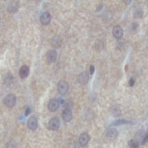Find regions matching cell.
Wrapping results in <instances>:
<instances>
[{
	"label": "cell",
	"instance_id": "obj_1",
	"mask_svg": "<svg viewBox=\"0 0 148 148\" xmlns=\"http://www.w3.org/2000/svg\"><path fill=\"white\" fill-rule=\"evenodd\" d=\"M16 97L13 94H9L5 96L4 100L5 104L9 108H12L15 106L16 103Z\"/></svg>",
	"mask_w": 148,
	"mask_h": 148
},
{
	"label": "cell",
	"instance_id": "obj_2",
	"mask_svg": "<svg viewBox=\"0 0 148 148\" xmlns=\"http://www.w3.org/2000/svg\"><path fill=\"white\" fill-rule=\"evenodd\" d=\"M68 83L64 80H61L59 82L57 86V89L60 94L64 95L67 93L68 91Z\"/></svg>",
	"mask_w": 148,
	"mask_h": 148
},
{
	"label": "cell",
	"instance_id": "obj_3",
	"mask_svg": "<svg viewBox=\"0 0 148 148\" xmlns=\"http://www.w3.org/2000/svg\"><path fill=\"white\" fill-rule=\"evenodd\" d=\"M49 128L52 131H56L59 129L60 126V121L57 117H54L50 120L49 122Z\"/></svg>",
	"mask_w": 148,
	"mask_h": 148
},
{
	"label": "cell",
	"instance_id": "obj_4",
	"mask_svg": "<svg viewBox=\"0 0 148 148\" xmlns=\"http://www.w3.org/2000/svg\"><path fill=\"white\" fill-rule=\"evenodd\" d=\"M60 103L59 100L53 99L50 100L48 105L49 110L51 112H55L59 109Z\"/></svg>",
	"mask_w": 148,
	"mask_h": 148
},
{
	"label": "cell",
	"instance_id": "obj_5",
	"mask_svg": "<svg viewBox=\"0 0 148 148\" xmlns=\"http://www.w3.org/2000/svg\"><path fill=\"white\" fill-rule=\"evenodd\" d=\"M57 58V53L55 50H50L46 54V59L49 63L55 62Z\"/></svg>",
	"mask_w": 148,
	"mask_h": 148
},
{
	"label": "cell",
	"instance_id": "obj_6",
	"mask_svg": "<svg viewBox=\"0 0 148 148\" xmlns=\"http://www.w3.org/2000/svg\"><path fill=\"white\" fill-rule=\"evenodd\" d=\"M27 126L29 129L32 130L36 129L38 127V120L35 116H31L27 122Z\"/></svg>",
	"mask_w": 148,
	"mask_h": 148
},
{
	"label": "cell",
	"instance_id": "obj_7",
	"mask_svg": "<svg viewBox=\"0 0 148 148\" xmlns=\"http://www.w3.org/2000/svg\"><path fill=\"white\" fill-rule=\"evenodd\" d=\"M41 23L44 25H47L51 21V16L49 13L45 12L42 13L40 18Z\"/></svg>",
	"mask_w": 148,
	"mask_h": 148
},
{
	"label": "cell",
	"instance_id": "obj_8",
	"mask_svg": "<svg viewBox=\"0 0 148 148\" xmlns=\"http://www.w3.org/2000/svg\"><path fill=\"white\" fill-rule=\"evenodd\" d=\"M29 72V67L27 65H23L21 67L20 71H19V75H20V77L22 79L26 78L28 76Z\"/></svg>",
	"mask_w": 148,
	"mask_h": 148
},
{
	"label": "cell",
	"instance_id": "obj_9",
	"mask_svg": "<svg viewBox=\"0 0 148 148\" xmlns=\"http://www.w3.org/2000/svg\"><path fill=\"white\" fill-rule=\"evenodd\" d=\"M72 112L69 109H66L62 112V119L66 122H68L72 120Z\"/></svg>",
	"mask_w": 148,
	"mask_h": 148
},
{
	"label": "cell",
	"instance_id": "obj_10",
	"mask_svg": "<svg viewBox=\"0 0 148 148\" xmlns=\"http://www.w3.org/2000/svg\"><path fill=\"white\" fill-rule=\"evenodd\" d=\"M78 82L81 84H85L88 83L89 80V75L88 73L86 72H84L82 73L80 75L78 76Z\"/></svg>",
	"mask_w": 148,
	"mask_h": 148
},
{
	"label": "cell",
	"instance_id": "obj_11",
	"mask_svg": "<svg viewBox=\"0 0 148 148\" xmlns=\"http://www.w3.org/2000/svg\"><path fill=\"white\" fill-rule=\"evenodd\" d=\"M90 139L89 136L87 133H84L81 134L79 138V143L81 146H84L88 143Z\"/></svg>",
	"mask_w": 148,
	"mask_h": 148
},
{
	"label": "cell",
	"instance_id": "obj_12",
	"mask_svg": "<svg viewBox=\"0 0 148 148\" xmlns=\"http://www.w3.org/2000/svg\"><path fill=\"white\" fill-rule=\"evenodd\" d=\"M118 135V131L116 128H111L107 131L106 136L110 140H114L115 139Z\"/></svg>",
	"mask_w": 148,
	"mask_h": 148
},
{
	"label": "cell",
	"instance_id": "obj_13",
	"mask_svg": "<svg viewBox=\"0 0 148 148\" xmlns=\"http://www.w3.org/2000/svg\"><path fill=\"white\" fill-rule=\"evenodd\" d=\"M123 30L121 27L116 26L114 27L113 30V34L117 38H120L123 35Z\"/></svg>",
	"mask_w": 148,
	"mask_h": 148
},
{
	"label": "cell",
	"instance_id": "obj_14",
	"mask_svg": "<svg viewBox=\"0 0 148 148\" xmlns=\"http://www.w3.org/2000/svg\"><path fill=\"white\" fill-rule=\"evenodd\" d=\"M62 43L61 39L59 36H55L52 38L51 40L52 45L55 48H58L60 47Z\"/></svg>",
	"mask_w": 148,
	"mask_h": 148
},
{
	"label": "cell",
	"instance_id": "obj_15",
	"mask_svg": "<svg viewBox=\"0 0 148 148\" xmlns=\"http://www.w3.org/2000/svg\"><path fill=\"white\" fill-rule=\"evenodd\" d=\"M128 144L131 148H139V147L138 142L133 139H131L129 141Z\"/></svg>",
	"mask_w": 148,
	"mask_h": 148
},
{
	"label": "cell",
	"instance_id": "obj_16",
	"mask_svg": "<svg viewBox=\"0 0 148 148\" xmlns=\"http://www.w3.org/2000/svg\"><path fill=\"white\" fill-rule=\"evenodd\" d=\"M17 3H12L8 6V11L10 13L14 12L17 11Z\"/></svg>",
	"mask_w": 148,
	"mask_h": 148
},
{
	"label": "cell",
	"instance_id": "obj_17",
	"mask_svg": "<svg viewBox=\"0 0 148 148\" xmlns=\"http://www.w3.org/2000/svg\"><path fill=\"white\" fill-rule=\"evenodd\" d=\"M143 10L142 8H138L136 9L134 12V15H135V17L137 18H141L143 16Z\"/></svg>",
	"mask_w": 148,
	"mask_h": 148
},
{
	"label": "cell",
	"instance_id": "obj_18",
	"mask_svg": "<svg viewBox=\"0 0 148 148\" xmlns=\"http://www.w3.org/2000/svg\"><path fill=\"white\" fill-rule=\"evenodd\" d=\"M131 123V122L124 120H120L115 122L114 123L115 126H119V125H123V124H129Z\"/></svg>",
	"mask_w": 148,
	"mask_h": 148
},
{
	"label": "cell",
	"instance_id": "obj_19",
	"mask_svg": "<svg viewBox=\"0 0 148 148\" xmlns=\"http://www.w3.org/2000/svg\"><path fill=\"white\" fill-rule=\"evenodd\" d=\"M147 142H148V129L147 130V133H145V135L144 137L142 140L141 143H142V144L144 145Z\"/></svg>",
	"mask_w": 148,
	"mask_h": 148
},
{
	"label": "cell",
	"instance_id": "obj_20",
	"mask_svg": "<svg viewBox=\"0 0 148 148\" xmlns=\"http://www.w3.org/2000/svg\"><path fill=\"white\" fill-rule=\"evenodd\" d=\"M134 83H135L134 79H133V78H131L129 79V86L131 87H133V85H134Z\"/></svg>",
	"mask_w": 148,
	"mask_h": 148
},
{
	"label": "cell",
	"instance_id": "obj_21",
	"mask_svg": "<svg viewBox=\"0 0 148 148\" xmlns=\"http://www.w3.org/2000/svg\"><path fill=\"white\" fill-rule=\"evenodd\" d=\"M94 67L93 65H90V71L91 74H93L94 72Z\"/></svg>",
	"mask_w": 148,
	"mask_h": 148
},
{
	"label": "cell",
	"instance_id": "obj_22",
	"mask_svg": "<svg viewBox=\"0 0 148 148\" xmlns=\"http://www.w3.org/2000/svg\"><path fill=\"white\" fill-rule=\"evenodd\" d=\"M30 112V110L29 108H27L26 109V111H25V116H27L29 114Z\"/></svg>",
	"mask_w": 148,
	"mask_h": 148
},
{
	"label": "cell",
	"instance_id": "obj_23",
	"mask_svg": "<svg viewBox=\"0 0 148 148\" xmlns=\"http://www.w3.org/2000/svg\"><path fill=\"white\" fill-rule=\"evenodd\" d=\"M131 2V1H124V2H125L127 4H129Z\"/></svg>",
	"mask_w": 148,
	"mask_h": 148
}]
</instances>
